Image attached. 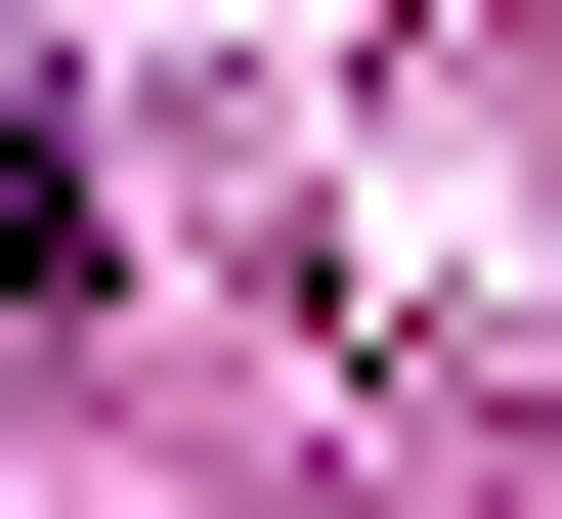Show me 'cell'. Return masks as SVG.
<instances>
[{
	"mask_svg": "<svg viewBox=\"0 0 562 519\" xmlns=\"http://www.w3.org/2000/svg\"><path fill=\"white\" fill-rule=\"evenodd\" d=\"M44 260H87V131H44V87H0V303H44Z\"/></svg>",
	"mask_w": 562,
	"mask_h": 519,
	"instance_id": "cell-1",
	"label": "cell"
}]
</instances>
